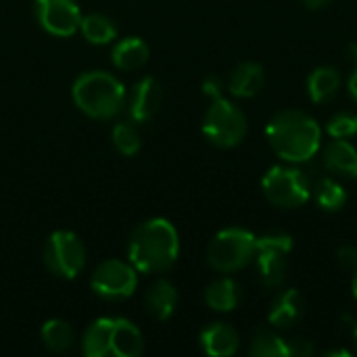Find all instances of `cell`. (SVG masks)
I'll return each mask as SVG.
<instances>
[{"label":"cell","instance_id":"6da1fadb","mask_svg":"<svg viewBox=\"0 0 357 357\" xmlns=\"http://www.w3.org/2000/svg\"><path fill=\"white\" fill-rule=\"evenodd\" d=\"M272 151L289 163H305L322 149V128L305 111L282 109L266 126Z\"/></svg>","mask_w":357,"mask_h":357},{"label":"cell","instance_id":"7a4b0ae2","mask_svg":"<svg viewBox=\"0 0 357 357\" xmlns=\"http://www.w3.org/2000/svg\"><path fill=\"white\" fill-rule=\"evenodd\" d=\"M180 253V238L169 220L153 218L142 222L130 236V264L144 274H159L169 270Z\"/></svg>","mask_w":357,"mask_h":357},{"label":"cell","instance_id":"3957f363","mask_svg":"<svg viewBox=\"0 0 357 357\" xmlns=\"http://www.w3.org/2000/svg\"><path fill=\"white\" fill-rule=\"evenodd\" d=\"M73 102L92 119H113L126 107L123 84L107 71H88L73 82Z\"/></svg>","mask_w":357,"mask_h":357},{"label":"cell","instance_id":"277c9868","mask_svg":"<svg viewBox=\"0 0 357 357\" xmlns=\"http://www.w3.org/2000/svg\"><path fill=\"white\" fill-rule=\"evenodd\" d=\"M257 236L245 228H226L213 236L207 249V261L215 272L232 274L249 266L255 257Z\"/></svg>","mask_w":357,"mask_h":357},{"label":"cell","instance_id":"5b68a950","mask_svg":"<svg viewBox=\"0 0 357 357\" xmlns=\"http://www.w3.org/2000/svg\"><path fill=\"white\" fill-rule=\"evenodd\" d=\"M203 134L218 149H232L247 136V115L224 96L215 98L203 117Z\"/></svg>","mask_w":357,"mask_h":357},{"label":"cell","instance_id":"8992f818","mask_svg":"<svg viewBox=\"0 0 357 357\" xmlns=\"http://www.w3.org/2000/svg\"><path fill=\"white\" fill-rule=\"evenodd\" d=\"M261 190L266 199L280 209H297L307 203L312 186L307 176L289 165H274L266 172L261 180Z\"/></svg>","mask_w":357,"mask_h":357},{"label":"cell","instance_id":"52a82bcc","mask_svg":"<svg viewBox=\"0 0 357 357\" xmlns=\"http://www.w3.org/2000/svg\"><path fill=\"white\" fill-rule=\"evenodd\" d=\"M293 251V236L287 232H270L257 238L255 266L257 276L266 289H280L289 272V253Z\"/></svg>","mask_w":357,"mask_h":357},{"label":"cell","instance_id":"ba28073f","mask_svg":"<svg viewBox=\"0 0 357 357\" xmlns=\"http://www.w3.org/2000/svg\"><path fill=\"white\" fill-rule=\"evenodd\" d=\"M44 264L59 278H75L86 264V249L77 234L56 230L44 245Z\"/></svg>","mask_w":357,"mask_h":357},{"label":"cell","instance_id":"9c48e42d","mask_svg":"<svg viewBox=\"0 0 357 357\" xmlns=\"http://www.w3.org/2000/svg\"><path fill=\"white\" fill-rule=\"evenodd\" d=\"M136 284H138L136 268L132 264H126L119 259L102 261L90 278L92 291L98 297L109 299V301L128 299L136 291Z\"/></svg>","mask_w":357,"mask_h":357},{"label":"cell","instance_id":"30bf717a","mask_svg":"<svg viewBox=\"0 0 357 357\" xmlns=\"http://www.w3.org/2000/svg\"><path fill=\"white\" fill-rule=\"evenodd\" d=\"M33 10L38 23L52 36L67 38L79 29L82 13L75 0H36Z\"/></svg>","mask_w":357,"mask_h":357},{"label":"cell","instance_id":"8fae6325","mask_svg":"<svg viewBox=\"0 0 357 357\" xmlns=\"http://www.w3.org/2000/svg\"><path fill=\"white\" fill-rule=\"evenodd\" d=\"M163 102V88L155 77H142L132 94H130V105H128V113L134 121L144 123L149 119H153L159 111Z\"/></svg>","mask_w":357,"mask_h":357},{"label":"cell","instance_id":"7c38bea8","mask_svg":"<svg viewBox=\"0 0 357 357\" xmlns=\"http://www.w3.org/2000/svg\"><path fill=\"white\" fill-rule=\"evenodd\" d=\"M303 314H305L303 295L297 289H284L274 297L268 312V322L278 331H289L295 324H299Z\"/></svg>","mask_w":357,"mask_h":357},{"label":"cell","instance_id":"4fadbf2b","mask_svg":"<svg viewBox=\"0 0 357 357\" xmlns=\"http://www.w3.org/2000/svg\"><path fill=\"white\" fill-rule=\"evenodd\" d=\"M324 165L331 174L341 178H357V149L347 138H333L324 151Z\"/></svg>","mask_w":357,"mask_h":357},{"label":"cell","instance_id":"5bb4252c","mask_svg":"<svg viewBox=\"0 0 357 357\" xmlns=\"http://www.w3.org/2000/svg\"><path fill=\"white\" fill-rule=\"evenodd\" d=\"M266 84V71L259 63L245 61L236 65L228 77V92L236 98H253Z\"/></svg>","mask_w":357,"mask_h":357},{"label":"cell","instance_id":"9a60e30c","mask_svg":"<svg viewBox=\"0 0 357 357\" xmlns=\"http://www.w3.org/2000/svg\"><path fill=\"white\" fill-rule=\"evenodd\" d=\"M238 333L226 322H213L201 333V347L211 357H230L238 351Z\"/></svg>","mask_w":357,"mask_h":357},{"label":"cell","instance_id":"2e32d148","mask_svg":"<svg viewBox=\"0 0 357 357\" xmlns=\"http://www.w3.org/2000/svg\"><path fill=\"white\" fill-rule=\"evenodd\" d=\"M341 71L333 65L316 67L307 77V94L314 102H328L337 96L341 88Z\"/></svg>","mask_w":357,"mask_h":357},{"label":"cell","instance_id":"e0dca14e","mask_svg":"<svg viewBox=\"0 0 357 357\" xmlns=\"http://www.w3.org/2000/svg\"><path fill=\"white\" fill-rule=\"evenodd\" d=\"M144 305H146V312L155 318V320H167L176 305H178V291L176 287L169 282V280H157L149 291H146V297H144Z\"/></svg>","mask_w":357,"mask_h":357},{"label":"cell","instance_id":"ac0fdd59","mask_svg":"<svg viewBox=\"0 0 357 357\" xmlns=\"http://www.w3.org/2000/svg\"><path fill=\"white\" fill-rule=\"evenodd\" d=\"M142 351H144L142 333L132 322L117 318L113 326L111 354H115L117 357H138Z\"/></svg>","mask_w":357,"mask_h":357},{"label":"cell","instance_id":"d6986e66","mask_svg":"<svg viewBox=\"0 0 357 357\" xmlns=\"http://www.w3.org/2000/svg\"><path fill=\"white\" fill-rule=\"evenodd\" d=\"M113 326H115V320H113V318H98V320H94V322L86 328V333H84V341H82L84 356H109V354H111Z\"/></svg>","mask_w":357,"mask_h":357},{"label":"cell","instance_id":"ffe728a7","mask_svg":"<svg viewBox=\"0 0 357 357\" xmlns=\"http://www.w3.org/2000/svg\"><path fill=\"white\" fill-rule=\"evenodd\" d=\"M149 46L142 38H126L113 48V65L121 71H136L149 61Z\"/></svg>","mask_w":357,"mask_h":357},{"label":"cell","instance_id":"44dd1931","mask_svg":"<svg viewBox=\"0 0 357 357\" xmlns=\"http://www.w3.org/2000/svg\"><path fill=\"white\" fill-rule=\"evenodd\" d=\"M243 299L241 284L232 278H220L211 282L205 291V303L213 312H232Z\"/></svg>","mask_w":357,"mask_h":357},{"label":"cell","instance_id":"7402d4cb","mask_svg":"<svg viewBox=\"0 0 357 357\" xmlns=\"http://www.w3.org/2000/svg\"><path fill=\"white\" fill-rule=\"evenodd\" d=\"M79 31L84 33V38L90 44H109L117 36L115 23L107 15H100V13H90V15L82 17Z\"/></svg>","mask_w":357,"mask_h":357},{"label":"cell","instance_id":"603a6c76","mask_svg":"<svg viewBox=\"0 0 357 357\" xmlns=\"http://www.w3.org/2000/svg\"><path fill=\"white\" fill-rule=\"evenodd\" d=\"M312 195H314V201L318 203V207L324 209V211H339L347 203L345 188L333 178H320L314 184Z\"/></svg>","mask_w":357,"mask_h":357},{"label":"cell","instance_id":"cb8c5ba5","mask_svg":"<svg viewBox=\"0 0 357 357\" xmlns=\"http://www.w3.org/2000/svg\"><path fill=\"white\" fill-rule=\"evenodd\" d=\"M75 341L73 328L65 320H48L42 326V343L52 354H65Z\"/></svg>","mask_w":357,"mask_h":357},{"label":"cell","instance_id":"d4e9b609","mask_svg":"<svg viewBox=\"0 0 357 357\" xmlns=\"http://www.w3.org/2000/svg\"><path fill=\"white\" fill-rule=\"evenodd\" d=\"M249 354L255 357H287V341L274 331L259 328L251 337Z\"/></svg>","mask_w":357,"mask_h":357},{"label":"cell","instance_id":"484cf974","mask_svg":"<svg viewBox=\"0 0 357 357\" xmlns=\"http://www.w3.org/2000/svg\"><path fill=\"white\" fill-rule=\"evenodd\" d=\"M113 144H115V149L121 155L134 157L140 151V146H142V138H140L138 128L132 126V123H126V121L117 123L113 128Z\"/></svg>","mask_w":357,"mask_h":357},{"label":"cell","instance_id":"4316f807","mask_svg":"<svg viewBox=\"0 0 357 357\" xmlns=\"http://www.w3.org/2000/svg\"><path fill=\"white\" fill-rule=\"evenodd\" d=\"M326 132L331 138H354L357 134V113L354 111L335 113L326 123Z\"/></svg>","mask_w":357,"mask_h":357},{"label":"cell","instance_id":"83f0119b","mask_svg":"<svg viewBox=\"0 0 357 357\" xmlns=\"http://www.w3.org/2000/svg\"><path fill=\"white\" fill-rule=\"evenodd\" d=\"M337 264L347 270V272H356L357 270V247L354 245H343L337 249Z\"/></svg>","mask_w":357,"mask_h":357},{"label":"cell","instance_id":"f1b7e54d","mask_svg":"<svg viewBox=\"0 0 357 357\" xmlns=\"http://www.w3.org/2000/svg\"><path fill=\"white\" fill-rule=\"evenodd\" d=\"M312 354H314V345L307 339L287 341V357H310Z\"/></svg>","mask_w":357,"mask_h":357},{"label":"cell","instance_id":"f546056e","mask_svg":"<svg viewBox=\"0 0 357 357\" xmlns=\"http://www.w3.org/2000/svg\"><path fill=\"white\" fill-rule=\"evenodd\" d=\"M222 92H224V79L220 75H209V77L203 79V94L205 96L215 100V98L222 96Z\"/></svg>","mask_w":357,"mask_h":357},{"label":"cell","instance_id":"4dcf8cb0","mask_svg":"<svg viewBox=\"0 0 357 357\" xmlns=\"http://www.w3.org/2000/svg\"><path fill=\"white\" fill-rule=\"evenodd\" d=\"M345 56H347V61L356 67L357 65V42H349L347 46H345Z\"/></svg>","mask_w":357,"mask_h":357},{"label":"cell","instance_id":"1f68e13d","mask_svg":"<svg viewBox=\"0 0 357 357\" xmlns=\"http://www.w3.org/2000/svg\"><path fill=\"white\" fill-rule=\"evenodd\" d=\"M347 90H349V94H351V98L357 102V65L356 69H354V73L349 75V82H347Z\"/></svg>","mask_w":357,"mask_h":357},{"label":"cell","instance_id":"d6a6232c","mask_svg":"<svg viewBox=\"0 0 357 357\" xmlns=\"http://www.w3.org/2000/svg\"><path fill=\"white\" fill-rule=\"evenodd\" d=\"M307 8H312V10H318V8H322V6H326L331 0H301Z\"/></svg>","mask_w":357,"mask_h":357},{"label":"cell","instance_id":"836d02e7","mask_svg":"<svg viewBox=\"0 0 357 357\" xmlns=\"http://www.w3.org/2000/svg\"><path fill=\"white\" fill-rule=\"evenodd\" d=\"M351 274H354V278H351V293H354V297H356L357 301V270L351 272Z\"/></svg>","mask_w":357,"mask_h":357},{"label":"cell","instance_id":"e575fe53","mask_svg":"<svg viewBox=\"0 0 357 357\" xmlns=\"http://www.w3.org/2000/svg\"><path fill=\"white\" fill-rule=\"evenodd\" d=\"M326 356H343V357H347L349 354L347 351H343V349H337V351H328Z\"/></svg>","mask_w":357,"mask_h":357},{"label":"cell","instance_id":"d590c367","mask_svg":"<svg viewBox=\"0 0 357 357\" xmlns=\"http://www.w3.org/2000/svg\"><path fill=\"white\" fill-rule=\"evenodd\" d=\"M354 345H356V351H357V324H356V328H354Z\"/></svg>","mask_w":357,"mask_h":357}]
</instances>
